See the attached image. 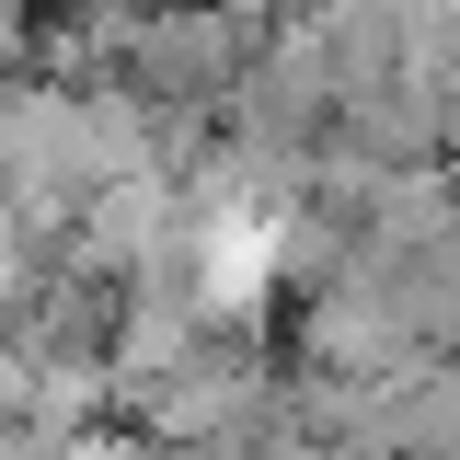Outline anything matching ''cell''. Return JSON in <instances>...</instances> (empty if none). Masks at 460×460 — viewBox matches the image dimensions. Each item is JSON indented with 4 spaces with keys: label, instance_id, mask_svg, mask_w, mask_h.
Wrapping results in <instances>:
<instances>
[{
    "label": "cell",
    "instance_id": "cell-1",
    "mask_svg": "<svg viewBox=\"0 0 460 460\" xmlns=\"http://www.w3.org/2000/svg\"><path fill=\"white\" fill-rule=\"evenodd\" d=\"M265 35H277V23H242L230 0H150L104 81L150 115V127L196 138V127H219V115H230V93H242V69H253Z\"/></svg>",
    "mask_w": 460,
    "mask_h": 460
}]
</instances>
